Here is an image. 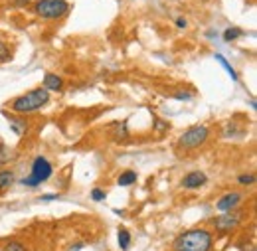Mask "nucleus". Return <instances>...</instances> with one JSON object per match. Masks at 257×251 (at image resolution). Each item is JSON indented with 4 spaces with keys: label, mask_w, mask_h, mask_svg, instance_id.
I'll return each mask as SVG.
<instances>
[{
    "label": "nucleus",
    "mask_w": 257,
    "mask_h": 251,
    "mask_svg": "<svg viewBox=\"0 0 257 251\" xmlns=\"http://www.w3.org/2000/svg\"><path fill=\"white\" fill-rule=\"evenodd\" d=\"M4 251H26V245L20 243V241H8L6 247H4Z\"/></svg>",
    "instance_id": "dca6fc26"
},
{
    "label": "nucleus",
    "mask_w": 257,
    "mask_h": 251,
    "mask_svg": "<svg viewBox=\"0 0 257 251\" xmlns=\"http://www.w3.org/2000/svg\"><path fill=\"white\" fill-rule=\"evenodd\" d=\"M52 174H54V166L50 164V160L44 157H38L32 162V174L28 178H24L22 184L24 186H38L42 182H48L52 178Z\"/></svg>",
    "instance_id": "20e7f679"
},
{
    "label": "nucleus",
    "mask_w": 257,
    "mask_h": 251,
    "mask_svg": "<svg viewBox=\"0 0 257 251\" xmlns=\"http://www.w3.org/2000/svg\"><path fill=\"white\" fill-rule=\"evenodd\" d=\"M119 245L123 251L128 249V245H131V233H128L125 227H119Z\"/></svg>",
    "instance_id": "f8f14e48"
},
{
    "label": "nucleus",
    "mask_w": 257,
    "mask_h": 251,
    "mask_svg": "<svg viewBox=\"0 0 257 251\" xmlns=\"http://www.w3.org/2000/svg\"><path fill=\"white\" fill-rule=\"evenodd\" d=\"M34 8L36 14L44 20H58L69 12V4L65 0H38Z\"/></svg>",
    "instance_id": "7ed1b4c3"
},
{
    "label": "nucleus",
    "mask_w": 257,
    "mask_h": 251,
    "mask_svg": "<svg viewBox=\"0 0 257 251\" xmlns=\"http://www.w3.org/2000/svg\"><path fill=\"white\" fill-rule=\"evenodd\" d=\"M208 135H210V129L206 127V125H194V127H190L188 131H184L180 135L178 145L186 151H192V149L202 147L208 141Z\"/></svg>",
    "instance_id": "39448f33"
},
{
    "label": "nucleus",
    "mask_w": 257,
    "mask_h": 251,
    "mask_svg": "<svg viewBox=\"0 0 257 251\" xmlns=\"http://www.w3.org/2000/svg\"><path fill=\"white\" fill-rule=\"evenodd\" d=\"M237 223H239V216H235V214H231V212H225L224 216L214 218V227L220 229V231H229V229H233Z\"/></svg>",
    "instance_id": "423d86ee"
},
{
    "label": "nucleus",
    "mask_w": 257,
    "mask_h": 251,
    "mask_svg": "<svg viewBox=\"0 0 257 251\" xmlns=\"http://www.w3.org/2000/svg\"><path fill=\"white\" fill-rule=\"evenodd\" d=\"M155 123H157V125H155L157 131H166V129H168V123L162 121V119H159V117H155Z\"/></svg>",
    "instance_id": "f3484780"
},
{
    "label": "nucleus",
    "mask_w": 257,
    "mask_h": 251,
    "mask_svg": "<svg viewBox=\"0 0 257 251\" xmlns=\"http://www.w3.org/2000/svg\"><path fill=\"white\" fill-rule=\"evenodd\" d=\"M216 62H220V65H222V67H224V69L229 73V77H231L233 81H237V73H235V69H233V67L227 63V60H225L222 54H216Z\"/></svg>",
    "instance_id": "ddd939ff"
},
{
    "label": "nucleus",
    "mask_w": 257,
    "mask_h": 251,
    "mask_svg": "<svg viewBox=\"0 0 257 251\" xmlns=\"http://www.w3.org/2000/svg\"><path fill=\"white\" fill-rule=\"evenodd\" d=\"M176 26H178V28H186V20H184V18H178V20H176Z\"/></svg>",
    "instance_id": "b1692460"
},
{
    "label": "nucleus",
    "mask_w": 257,
    "mask_h": 251,
    "mask_svg": "<svg viewBox=\"0 0 257 251\" xmlns=\"http://www.w3.org/2000/svg\"><path fill=\"white\" fill-rule=\"evenodd\" d=\"M48 101H50V93H48V89L38 87V89H32V91H28V93L16 97V99L12 101V111L18 113V115L36 113V111L42 109Z\"/></svg>",
    "instance_id": "f03ea898"
},
{
    "label": "nucleus",
    "mask_w": 257,
    "mask_h": 251,
    "mask_svg": "<svg viewBox=\"0 0 257 251\" xmlns=\"http://www.w3.org/2000/svg\"><path fill=\"white\" fill-rule=\"evenodd\" d=\"M8 56H10V54H8V48H6L4 44H0V62H6Z\"/></svg>",
    "instance_id": "412c9836"
},
{
    "label": "nucleus",
    "mask_w": 257,
    "mask_h": 251,
    "mask_svg": "<svg viewBox=\"0 0 257 251\" xmlns=\"http://www.w3.org/2000/svg\"><path fill=\"white\" fill-rule=\"evenodd\" d=\"M174 97H176V99H190L192 95H190V93H182V91H180V93H176Z\"/></svg>",
    "instance_id": "5701e85b"
},
{
    "label": "nucleus",
    "mask_w": 257,
    "mask_h": 251,
    "mask_svg": "<svg viewBox=\"0 0 257 251\" xmlns=\"http://www.w3.org/2000/svg\"><path fill=\"white\" fill-rule=\"evenodd\" d=\"M241 36V30L239 28H227L225 32H224V40L225 42H233V40H237Z\"/></svg>",
    "instance_id": "2eb2a0df"
},
{
    "label": "nucleus",
    "mask_w": 257,
    "mask_h": 251,
    "mask_svg": "<svg viewBox=\"0 0 257 251\" xmlns=\"http://www.w3.org/2000/svg\"><path fill=\"white\" fill-rule=\"evenodd\" d=\"M91 198H93L95 202H103V200H105V192L99 190V188H95V190L91 192Z\"/></svg>",
    "instance_id": "6ab92c4d"
},
{
    "label": "nucleus",
    "mask_w": 257,
    "mask_h": 251,
    "mask_svg": "<svg viewBox=\"0 0 257 251\" xmlns=\"http://www.w3.org/2000/svg\"><path fill=\"white\" fill-rule=\"evenodd\" d=\"M212 249V233L208 229H188L176 237L172 251H210Z\"/></svg>",
    "instance_id": "f257e3e1"
},
{
    "label": "nucleus",
    "mask_w": 257,
    "mask_h": 251,
    "mask_svg": "<svg viewBox=\"0 0 257 251\" xmlns=\"http://www.w3.org/2000/svg\"><path fill=\"white\" fill-rule=\"evenodd\" d=\"M81 247H83V243H75V245H73V247H71V251H79V249H81Z\"/></svg>",
    "instance_id": "393cba45"
},
{
    "label": "nucleus",
    "mask_w": 257,
    "mask_h": 251,
    "mask_svg": "<svg viewBox=\"0 0 257 251\" xmlns=\"http://www.w3.org/2000/svg\"><path fill=\"white\" fill-rule=\"evenodd\" d=\"M0 251H2V249H0Z\"/></svg>",
    "instance_id": "a878e982"
},
{
    "label": "nucleus",
    "mask_w": 257,
    "mask_h": 251,
    "mask_svg": "<svg viewBox=\"0 0 257 251\" xmlns=\"http://www.w3.org/2000/svg\"><path fill=\"white\" fill-rule=\"evenodd\" d=\"M237 180H239V184H253V182H255V176H253V174H241Z\"/></svg>",
    "instance_id": "a211bd4d"
},
{
    "label": "nucleus",
    "mask_w": 257,
    "mask_h": 251,
    "mask_svg": "<svg viewBox=\"0 0 257 251\" xmlns=\"http://www.w3.org/2000/svg\"><path fill=\"white\" fill-rule=\"evenodd\" d=\"M14 182V174L10 170H0V190L10 188Z\"/></svg>",
    "instance_id": "9b49d317"
},
{
    "label": "nucleus",
    "mask_w": 257,
    "mask_h": 251,
    "mask_svg": "<svg viewBox=\"0 0 257 251\" xmlns=\"http://www.w3.org/2000/svg\"><path fill=\"white\" fill-rule=\"evenodd\" d=\"M119 186H131V184H135L137 182V172H133V170H125L121 176H119Z\"/></svg>",
    "instance_id": "9d476101"
},
{
    "label": "nucleus",
    "mask_w": 257,
    "mask_h": 251,
    "mask_svg": "<svg viewBox=\"0 0 257 251\" xmlns=\"http://www.w3.org/2000/svg\"><path fill=\"white\" fill-rule=\"evenodd\" d=\"M12 157L8 155V151L4 149V147H0V164H4V162H8Z\"/></svg>",
    "instance_id": "aec40b11"
},
{
    "label": "nucleus",
    "mask_w": 257,
    "mask_h": 251,
    "mask_svg": "<svg viewBox=\"0 0 257 251\" xmlns=\"http://www.w3.org/2000/svg\"><path fill=\"white\" fill-rule=\"evenodd\" d=\"M253 251H255V249H253Z\"/></svg>",
    "instance_id": "bb28decb"
},
{
    "label": "nucleus",
    "mask_w": 257,
    "mask_h": 251,
    "mask_svg": "<svg viewBox=\"0 0 257 251\" xmlns=\"http://www.w3.org/2000/svg\"><path fill=\"white\" fill-rule=\"evenodd\" d=\"M60 196L58 194H46V196H42V202H52V200H58Z\"/></svg>",
    "instance_id": "4be33fe9"
},
{
    "label": "nucleus",
    "mask_w": 257,
    "mask_h": 251,
    "mask_svg": "<svg viewBox=\"0 0 257 251\" xmlns=\"http://www.w3.org/2000/svg\"><path fill=\"white\" fill-rule=\"evenodd\" d=\"M239 202H241V194H239V192H227L225 196H222V198L218 200L216 208H218L222 214H225V212H231Z\"/></svg>",
    "instance_id": "6e6552de"
},
{
    "label": "nucleus",
    "mask_w": 257,
    "mask_h": 251,
    "mask_svg": "<svg viewBox=\"0 0 257 251\" xmlns=\"http://www.w3.org/2000/svg\"><path fill=\"white\" fill-rule=\"evenodd\" d=\"M10 129H12L16 135H22V133L26 131V123H24V121H20V119L10 117Z\"/></svg>",
    "instance_id": "4468645a"
},
{
    "label": "nucleus",
    "mask_w": 257,
    "mask_h": 251,
    "mask_svg": "<svg viewBox=\"0 0 257 251\" xmlns=\"http://www.w3.org/2000/svg\"><path fill=\"white\" fill-rule=\"evenodd\" d=\"M62 87H64L62 77H58L56 73H46L44 75V89H48V91H60Z\"/></svg>",
    "instance_id": "1a4fd4ad"
},
{
    "label": "nucleus",
    "mask_w": 257,
    "mask_h": 251,
    "mask_svg": "<svg viewBox=\"0 0 257 251\" xmlns=\"http://www.w3.org/2000/svg\"><path fill=\"white\" fill-rule=\"evenodd\" d=\"M208 182L206 174L202 170H194V172H188L184 178H182V188H188V190H196L200 186H204Z\"/></svg>",
    "instance_id": "0eeeda50"
}]
</instances>
